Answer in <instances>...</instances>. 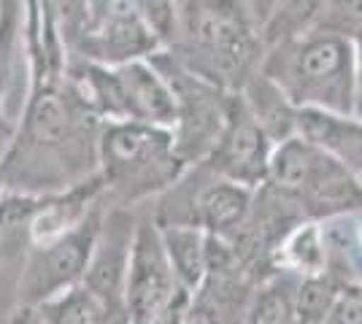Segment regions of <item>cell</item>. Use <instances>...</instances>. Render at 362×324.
I'll use <instances>...</instances> for the list:
<instances>
[{"label":"cell","mask_w":362,"mask_h":324,"mask_svg":"<svg viewBox=\"0 0 362 324\" xmlns=\"http://www.w3.org/2000/svg\"><path fill=\"white\" fill-rule=\"evenodd\" d=\"M35 313L41 324H103V308L84 284L41 303Z\"/></svg>","instance_id":"cell-22"},{"label":"cell","mask_w":362,"mask_h":324,"mask_svg":"<svg viewBox=\"0 0 362 324\" xmlns=\"http://www.w3.org/2000/svg\"><path fill=\"white\" fill-rule=\"evenodd\" d=\"M187 162L176 152L170 127L146 122H106L98 140V176L106 203L133 208L157 200L179 181Z\"/></svg>","instance_id":"cell-4"},{"label":"cell","mask_w":362,"mask_h":324,"mask_svg":"<svg viewBox=\"0 0 362 324\" xmlns=\"http://www.w3.org/2000/svg\"><path fill=\"white\" fill-rule=\"evenodd\" d=\"M114 71H117V81H119L124 122L173 127V119H176L173 95H170V87L163 78V73L154 68L149 57L117 65Z\"/></svg>","instance_id":"cell-12"},{"label":"cell","mask_w":362,"mask_h":324,"mask_svg":"<svg viewBox=\"0 0 362 324\" xmlns=\"http://www.w3.org/2000/svg\"><path fill=\"white\" fill-rule=\"evenodd\" d=\"M354 44V116L362 119V28L351 35Z\"/></svg>","instance_id":"cell-26"},{"label":"cell","mask_w":362,"mask_h":324,"mask_svg":"<svg viewBox=\"0 0 362 324\" xmlns=\"http://www.w3.org/2000/svg\"><path fill=\"white\" fill-rule=\"evenodd\" d=\"M133 8L144 19V25L154 32L160 47H170L179 22V0H133Z\"/></svg>","instance_id":"cell-23"},{"label":"cell","mask_w":362,"mask_h":324,"mask_svg":"<svg viewBox=\"0 0 362 324\" xmlns=\"http://www.w3.org/2000/svg\"><path fill=\"white\" fill-rule=\"evenodd\" d=\"M238 3H241L243 11L249 14V19L257 25V30L262 32V25H265V19L271 16L276 0H238Z\"/></svg>","instance_id":"cell-27"},{"label":"cell","mask_w":362,"mask_h":324,"mask_svg":"<svg viewBox=\"0 0 362 324\" xmlns=\"http://www.w3.org/2000/svg\"><path fill=\"white\" fill-rule=\"evenodd\" d=\"M259 73L295 108L354 114V44L330 30H308L265 49Z\"/></svg>","instance_id":"cell-3"},{"label":"cell","mask_w":362,"mask_h":324,"mask_svg":"<svg viewBox=\"0 0 362 324\" xmlns=\"http://www.w3.org/2000/svg\"><path fill=\"white\" fill-rule=\"evenodd\" d=\"M192 292L179 284L151 216H138L130 248L124 303L133 324H176L189 306Z\"/></svg>","instance_id":"cell-9"},{"label":"cell","mask_w":362,"mask_h":324,"mask_svg":"<svg viewBox=\"0 0 362 324\" xmlns=\"http://www.w3.org/2000/svg\"><path fill=\"white\" fill-rule=\"evenodd\" d=\"M362 28V0H330L314 30H330L351 38Z\"/></svg>","instance_id":"cell-24"},{"label":"cell","mask_w":362,"mask_h":324,"mask_svg":"<svg viewBox=\"0 0 362 324\" xmlns=\"http://www.w3.org/2000/svg\"><path fill=\"white\" fill-rule=\"evenodd\" d=\"M160 41L154 32L144 25L133 6H122L114 11H106L100 16H92L90 32L84 35L81 47L68 62L87 60L98 65L117 68L124 62L146 60L154 52H160Z\"/></svg>","instance_id":"cell-11"},{"label":"cell","mask_w":362,"mask_h":324,"mask_svg":"<svg viewBox=\"0 0 362 324\" xmlns=\"http://www.w3.org/2000/svg\"><path fill=\"white\" fill-rule=\"evenodd\" d=\"M327 270L338 284H362V211L322 222Z\"/></svg>","instance_id":"cell-16"},{"label":"cell","mask_w":362,"mask_h":324,"mask_svg":"<svg viewBox=\"0 0 362 324\" xmlns=\"http://www.w3.org/2000/svg\"><path fill=\"white\" fill-rule=\"evenodd\" d=\"M6 189V181H3V168H0V192Z\"/></svg>","instance_id":"cell-29"},{"label":"cell","mask_w":362,"mask_h":324,"mask_svg":"<svg viewBox=\"0 0 362 324\" xmlns=\"http://www.w3.org/2000/svg\"><path fill=\"white\" fill-rule=\"evenodd\" d=\"M265 184L287 195L308 222L362 211V176L298 136L276 143Z\"/></svg>","instance_id":"cell-5"},{"label":"cell","mask_w":362,"mask_h":324,"mask_svg":"<svg viewBox=\"0 0 362 324\" xmlns=\"http://www.w3.org/2000/svg\"><path fill=\"white\" fill-rule=\"evenodd\" d=\"M330 0H276L271 16L262 25V44L265 49L287 41V38H298L303 32L314 30L322 11L327 8Z\"/></svg>","instance_id":"cell-19"},{"label":"cell","mask_w":362,"mask_h":324,"mask_svg":"<svg viewBox=\"0 0 362 324\" xmlns=\"http://www.w3.org/2000/svg\"><path fill=\"white\" fill-rule=\"evenodd\" d=\"M38 195L3 189L0 192V265L22 260L30 246V222Z\"/></svg>","instance_id":"cell-18"},{"label":"cell","mask_w":362,"mask_h":324,"mask_svg":"<svg viewBox=\"0 0 362 324\" xmlns=\"http://www.w3.org/2000/svg\"><path fill=\"white\" fill-rule=\"evenodd\" d=\"M8 324H41V322H38L35 308H22V306H14V308H11V316H8Z\"/></svg>","instance_id":"cell-28"},{"label":"cell","mask_w":362,"mask_h":324,"mask_svg":"<svg viewBox=\"0 0 362 324\" xmlns=\"http://www.w3.org/2000/svg\"><path fill=\"white\" fill-rule=\"evenodd\" d=\"M28 97L14 140L0 160L6 189L49 195L98 173L103 124L68 81V62L41 49H25Z\"/></svg>","instance_id":"cell-1"},{"label":"cell","mask_w":362,"mask_h":324,"mask_svg":"<svg viewBox=\"0 0 362 324\" xmlns=\"http://www.w3.org/2000/svg\"><path fill=\"white\" fill-rule=\"evenodd\" d=\"M149 60L163 73V78L170 87V95H173L176 119H173L170 130H173V140H176V152L187 162V168L197 165L209 157L222 127H225L227 103H230L233 92L192 73L165 49L154 52Z\"/></svg>","instance_id":"cell-8"},{"label":"cell","mask_w":362,"mask_h":324,"mask_svg":"<svg viewBox=\"0 0 362 324\" xmlns=\"http://www.w3.org/2000/svg\"><path fill=\"white\" fill-rule=\"evenodd\" d=\"M106 208L108 203L100 200L74 230L62 232L60 238L30 246L25 251L19 281H16L14 306L38 308L41 303L57 297L65 289H74L84 281Z\"/></svg>","instance_id":"cell-7"},{"label":"cell","mask_w":362,"mask_h":324,"mask_svg":"<svg viewBox=\"0 0 362 324\" xmlns=\"http://www.w3.org/2000/svg\"><path fill=\"white\" fill-rule=\"evenodd\" d=\"M252 200L255 189L222 179L197 162L157 198L151 219L160 224H192L214 238H230L243 224Z\"/></svg>","instance_id":"cell-6"},{"label":"cell","mask_w":362,"mask_h":324,"mask_svg":"<svg viewBox=\"0 0 362 324\" xmlns=\"http://www.w3.org/2000/svg\"><path fill=\"white\" fill-rule=\"evenodd\" d=\"M322 324H362V284H341Z\"/></svg>","instance_id":"cell-25"},{"label":"cell","mask_w":362,"mask_h":324,"mask_svg":"<svg viewBox=\"0 0 362 324\" xmlns=\"http://www.w3.org/2000/svg\"><path fill=\"white\" fill-rule=\"evenodd\" d=\"M298 138L362 176V119L325 108H298Z\"/></svg>","instance_id":"cell-13"},{"label":"cell","mask_w":362,"mask_h":324,"mask_svg":"<svg viewBox=\"0 0 362 324\" xmlns=\"http://www.w3.org/2000/svg\"><path fill=\"white\" fill-rule=\"evenodd\" d=\"M238 92H241L246 108L252 111V116L257 119V124L273 140V146L298 136V108L289 103L287 95L281 92L271 78H265L257 71Z\"/></svg>","instance_id":"cell-14"},{"label":"cell","mask_w":362,"mask_h":324,"mask_svg":"<svg viewBox=\"0 0 362 324\" xmlns=\"http://www.w3.org/2000/svg\"><path fill=\"white\" fill-rule=\"evenodd\" d=\"M276 270H289L295 276H317L327 270V251L319 222H300L281 241L276 251Z\"/></svg>","instance_id":"cell-17"},{"label":"cell","mask_w":362,"mask_h":324,"mask_svg":"<svg viewBox=\"0 0 362 324\" xmlns=\"http://www.w3.org/2000/svg\"><path fill=\"white\" fill-rule=\"evenodd\" d=\"M273 140L265 136V130L257 124L252 111L246 108L241 92L230 95L227 103V119L203 165L235 184L257 189L268 181L271 168Z\"/></svg>","instance_id":"cell-10"},{"label":"cell","mask_w":362,"mask_h":324,"mask_svg":"<svg viewBox=\"0 0 362 324\" xmlns=\"http://www.w3.org/2000/svg\"><path fill=\"white\" fill-rule=\"evenodd\" d=\"M22 28H25L22 0H0V108H6L16 62L19 57H25Z\"/></svg>","instance_id":"cell-20"},{"label":"cell","mask_w":362,"mask_h":324,"mask_svg":"<svg viewBox=\"0 0 362 324\" xmlns=\"http://www.w3.org/2000/svg\"><path fill=\"white\" fill-rule=\"evenodd\" d=\"M154 224L179 284L187 292H197L209 273V235L192 224Z\"/></svg>","instance_id":"cell-15"},{"label":"cell","mask_w":362,"mask_h":324,"mask_svg":"<svg viewBox=\"0 0 362 324\" xmlns=\"http://www.w3.org/2000/svg\"><path fill=\"white\" fill-rule=\"evenodd\" d=\"M176 60L227 92H238L259 71L265 44L238 0H179L170 41Z\"/></svg>","instance_id":"cell-2"},{"label":"cell","mask_w":362,"mask_h":324,"mask_svg":"<svg viewBox=\"0 0 362 324\" xmlns=\"http://www.w3.org/2000/svg\"><path fill=\"white\" fill-rule=\"evenodd\" d=\"M38 6H41L44 16L49 19V25L57 32L62 49H65V57L71 60L76 54V49L81 47L84 35L90 32V0H38Z\"/></svg>","instance_id":"cell-21"}]
</instances>
